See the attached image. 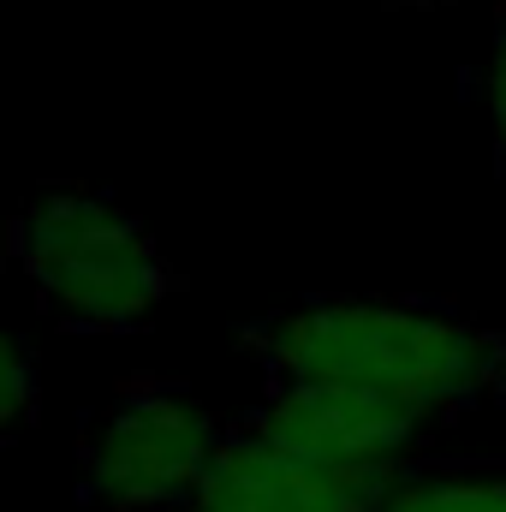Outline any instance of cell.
I'll list each match as a JSON object with an SVG mask.
<instances>
[{
	"mask_svg": "<svg viewBox=\"0 0 506 512\" xmlns=\"http://www.w3.org/2000/svg\"><path fill=\"white\" fill-rule=\"evenodd\" d=\"M280 453L316 459V465H340V471H405L411 453L441 429L417 411L381 405L364 393H340V387H274L245 423Z\"/></svg>",
	"mask_w": 506,
	"mask_h": 512,
	"instance_id": "4",
	"label": "cell"
},
{
	"mask_svg": "<svg viewBox=\"0 0 506 512\" xmlns=\"http://www.w3.org/2000/svg\"><path fill=\"white\" fill-rule=\"evenodd\" d=\"M274 387H340L447 423L506 405V334L411 298H304L245 328Z\"/></svg>",
	"mask_w": 506,
	"mask_h": 512,
	"instance_id": "1",
	"label": "cell"
},
{
	"mask_svg": "<svg viewBox=\"0 0 506 512\" xmlns=\"http://www.w3.org/2000/svg\"><path fill=\"white\" fill-rule=\"evenodd\" d=\"M399 471H340L268 447L262 435H227L191 512H376Z\"/></svg>",
	"mask_w": 506,
	"mask_h": 512,
	"instance_id": "5",
	"label": "cell"
},
{
	"mask_svg": "<svg viewBox=\"0 0 506 512\" xmlns=\"http://www.w3.org/2000/svg\"><path fill=\"white\" fill-rule=\"evenodd\" d=\"M185 512H191V507H185Z\"/></svg>",
	"mask_w": 506,
	"mask_h": 512,
	"instance_id": "10",
	"label": "cell"
},
{
	"mask_svg": "<svg viewBox=\"0 0 506 512\" xmlns=\"http://www.w3.org/2000/svg\"><path fill=\"white\" fill-rule=\"evenodd\" d=\"M376 512H506V465H405Z\"/></svg>",
	"mask_w": 506,
	"mask_h": 512,
	"instance_id": "6",
	"label": "cell"
},
{
	"mask_svg": "<svg viewBox=\"0 0 506 512\" xmlns=\"http://www.w3.org/2000/svg\"><path fill=\"white\" fill-rule=\"evenodd\" d=\"M12 262L36 304L72 334H137L167 304V262L126 209L84 185L30 191L12 221Z\"/></svg>",
	"mask_w": 506,
	"mask_h": 512,
	"instance_id": "2",
	"label": "cell"
},
{
	"mask_svg": "<svg viewBox=\"0 0 506 512\" xmlns=\"http://www.w3.org/2000/svg\"><path fill=\"white\" fill-rule=\"evenodd\" d=\"M483 102H489V126H495V161H501V173H506V6H501V18H495V42H489Z\"/></svg>",
	"mask_w": 506,
	"mask_h": 512,
	"instance_id": "8",
	"label": "cell"
},
{
	"mask_svg": "<svg viewBox=\"0 0 506 512\" xmlns=\"http://www.w3.org/2000/svg\"><path fill=\"white\" fill-rule=\"evenodd\" d=\"M227 429L185 387L131 382L84 429L78 483L102 512H185L215 471Z\"/></svg>",
	"mask_w": 506,
	"mask_h": 512,
	"instance_id": "3",
	"label": "cell"
},
{
	"mask_svg": "<svg viewBox=\"0 0 506 512\" xmlns=\"http://www.w3.org/2000/svg\"><path fill=\"white\" fill-rule=\"evenodd\" d=\"M399 6H435V0H399Z\"/></svg>",
	"mask_w": 506,
	"mask_h": 512,
	"instance_id": "9",
	"label": "cell"
},
{
	"mask_svg": "<svg viewBox=\"0 0 506 512\" xmlns=\"http://www.w3.org/2000/svg\"><path fill=\"white\" fill-rule=\"evenodd\" d=\"M42 405V376H36V352L6 334L0 346V435H24V423L36 417Z\"/></svg>",
	"mask_w": 506,
	"mask_h": 512,
	"instance_id": "7",
	"label": "cell"
}]
</instances>
